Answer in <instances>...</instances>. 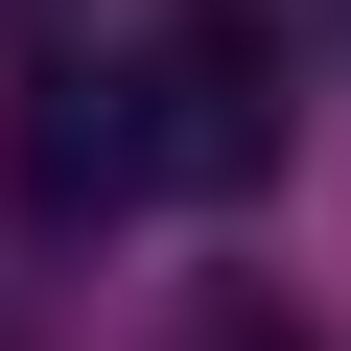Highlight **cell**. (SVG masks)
<instances>
[{"mask_svg": "<svg viewBox=\"0 0 351 351\" xmlns=\"http://www.w3.org/2000/svg\"><path fill=\"white\" fill-rule=\"evenodd\" d=\"M0 188H24V211H117V188H164L141 71H24V117H0Z\"/></svg>", "mask_w": 351, "mask_h": 351, "instance_id": "2", "label": "cell"}, {"mask_svg": "<svg viewBox=\"0 0 351 351\" xmlns=\"http://www.w3.org/2000/svg\"><path fill=\"white\" fill-rule=\"evenodd\" d=\"M188 351H304V328H281V304H188Z\"/></svg>", "mask_w": 351, "mask_h": 351, "instance_id": "3", "label": "cell"}, {"mask_svg": "<svg viewBox=\"0 0 351 351\" xmlns=\"http://www.w3.org/2000/svg\"><path fill=\"white\" fill-rule=\"evenodd\" d=\"M141 117H164V188H258V164H281V47L258 24L141 47Z\"/></svg>", "mask_w": 351, "mask_h": 351, "instance_id": "1", "label": "cell"}]
</instances>
